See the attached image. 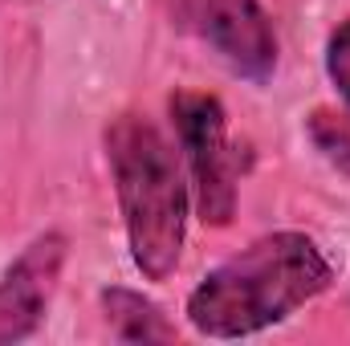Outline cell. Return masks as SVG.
<instances>
[{
  "label": "cell",
  "mask_w": 350,
  "mask_h": 346,
  "mask_svg": "<svg viewBox=\"0 0 350 346\" xmlns=\"http://www.w3.org/2000/svg\"><path fill=\"white\" fill-rule=\"evenodd\" d=\"M334 285V261L306 232H269L216 265L187 293V322L204 338H249L285 322Z\"/></svg>",
  "instance_id": "cell-1"
},
{
  "label": "cell",
  "mask_w": 350,
  "mask_h": 346,
  "mask_svg": "<svg viewBox=\"0 0 350 346\" xmlns=\"http://www.w3.org/2000/svg\"><path fill=\"white\" fill-rule=\"evenodd\" d=\"M106 163L135 269L147 281H167L187 237V183L172 143L147 114H118L106 127Z\"/></svg>",
  "instance_id": "cell-2"
},
{
  "label": "cell",
  "mask_w": 350,
  "mask_h": 346,
  "mask_svg": "<svg viewBox=\"0 0 350 346\" xmlns=\"http://www.w3.org/2000/svg\"><path fill=\"white\" fill-rule=\"evenodd\" d=\"M175 135L187 151V168L196 179V208L200 220L224 228L237 212V168L228 151V118L216 94L175 90L167 98Z\"/></svg>",
  "instance_id": "cell-3"
},
{
  "label": "cell",
  "mask_w": 350,
  "mask_h": 346,
  "mask_svg": "<svg viewBox=\"0 0 350 346\" xmlns=\"http://www.w3.org/2000/svg\"><path fill=\"white\" fill-rule=\"evenodd\" d=\"M179 25H191L232 74L265 86L277 70V33L261 0H187Z\"/></svg>",
  "instance_id": "cell-4"
},
{
  "label": "cell",
  "mask_w": 350,
  "mask_h": 346,
  "mask_svg": "<svg viewBox=\"0 0 350 346\" xmlns=\"http://www.w3.org/2000/svg\"><path fill=\"white\" fill-rule=\"evenodd\" d=\"M70 257L66 232H41L0 277V346L25 343L49 314L62 269Z\"/></svg>",
  "instance_id": "cell-5"
},
{
  "label": "cell",
  "mask_w": 350,
  "mask_h": 346,
  "mask_svg": "<svg viewBox=\"0 0 350 346\" xmlns=\"http://www.w3.org/2000/svg\"><path fill=\"white\" fill-rule=\"evenodd\" d=\"M102 310L118 343H172L175 338V326L163 318V310L135 289H122V285L106 289Z\"/></svg>",
  "instance_id": "cell-6"
},
{
  "label": "cell",
  "mask_w": 350,
  "mask_h": 346,
  "mask_svg": "<svg viewBox=\"0 0 350 346\" xmlns=\"http://www.w3.org/2000/svg\"><path fill=\"white\" fill-rule=\"evenodd\" d=\"M306 135H310V143L322 151V159H326L334 172L350 175V114L318 106V110L306 118Z\"/></svg>",
  "instance_id": "cell-7"
},
{
  "label": "cell",
  "mask_w": 350,
  "mask_h": 346,
  "mask_svg": "<svg viewBox=\"0 0 350 346\" xmlns=\"http://www.w3.org/2000/svg\"><path fill=\"white\" fill-rule=\"evenodd\" d=\"M326 74H330L334 90L342 94V102L350 106V21H342L326 41Z\"/></svg>",
  "instance_id": "cell-8"
}]
</instances>
